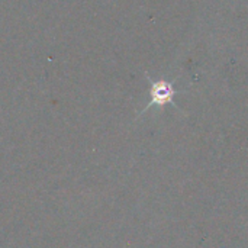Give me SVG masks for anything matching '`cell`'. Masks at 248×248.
<instances>
[{
    "mask_svg": "<svg viewBox=\"0 0 248 248\" xmlns=\"http://www.w3.org/2000/svg\"><path fill=\"white\" fill-rule=\"evenodd\" d=\"M150 83H151V92H150L151 100L147 105V108L142 110V113L147 112L153 106L164 108L166 105H173L174 108H179L174 102V96L177 92L174 90L173 83L166 81V80H151V78H150Z\"/></svg>",
    "mask_w": 248,
    "mask_h": 248,
    "instance_id": "cell-1",
    "label": "cell"
}]
</instances>
